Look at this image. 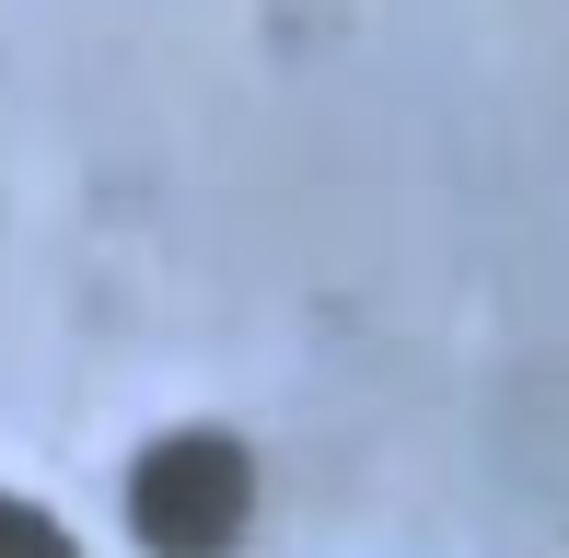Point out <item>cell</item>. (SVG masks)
Instances as JSON below:
<instances>
[{"mask_svg": "<svg viewBox=\"0 0 569 558\" xmlns=\"http://www.w3.org/2000/svg\"><path fill=\"white\" fill-rule=\"evenodd\" d=\"M244 512H256V466L221 430H163L128 477V524H140L151 558H221L244 536Z\"/></svg>", "mask_w": 569, "mask_h": 558, "instance_id": "1", "label": "cell"}, {"mask_svg": "<svg viewBox=\"0 0 569 558\" xmlns=\"http://www.w3.org/2000/svg\"><path fill=\"white\" fill-rule=\"evenodd\" d=\"M0 558H82V547H70L36 500H0Z\"/></svg>", "mask_w": 569, "mask_h": 558, "instance_id": "2", "label": "cell"}]
</instances>
